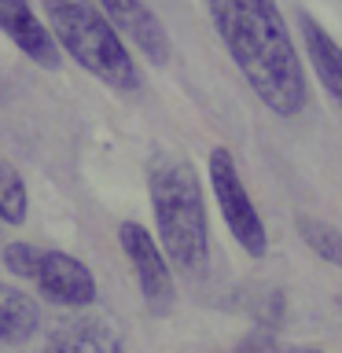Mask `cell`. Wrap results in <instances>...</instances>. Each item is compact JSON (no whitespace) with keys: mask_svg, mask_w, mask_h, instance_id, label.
I'll use <instances>...</instances> for the list:
<instances>
[{"mask_svg":"<svg viewBox=\"0 0 342 353\" xmlns=\"http://www.w3.org/2000/svg\"><path fill=\"white\" fill-rule=\"evenodd\" d=\"M210 19L250 92L276 118H298L309 103L305 74L276 0H206Z\"/></svg>","mask_w":342,"mask_h":353,"instance_id":"obj_1","label":"cell"},{"mask_svg":"<svg viewBox=\"0 0 342 353\" xmlns=\"http://www.w3.org/2000/svg\"><path fill=\"white\" fill-rule=\"evenodd\" d=\"M148 195L154 210V228L162 239V254L177 269L199 276L210 261V221L192 162L159 154L148 170Z\"/></svg>","mask_w":342,"mask_h":353,"instance_id":"obj_2","label":"cell"},{"mask_svg":"<svg viewBox=\"0 0 342 353\" xmlns=\"http://www.w3.org/2000/svg\"><path fill=\"white\" fill-rule=\"evenodd\" d=\"M44 19L59 52H66L92 77H99L114 92L140 88L137 63L96 0H44Z\"/></svg>","mask_w":342,"mask_h":353,"instance_id":"obj_3","label":"cell"},{"mask_svg":"<svg viewBox=\"0 0 342 353\" xmlns=\"http://www.w3.org/2000/svg\"><path fill=\"white\" fill-rule=\"evenodd\" d=\"M4 265L22 280H33L52 302L59 305H92L96 302V280L85 261L63 250H41L33 243H8Z\"/></svg>","mask_w":342,"mask_h":353,"instance_id":"obj_4","label":"cell"},{"mask_svg":"<svg viewBox=\"0 0 342 353\" xmlns=\"http://www.w3.org/2000/svg\"><path fill=\"white\" fill-rule=\"evenodd\" d=\"M206 173H210V188H214V199L221 206V217H225L232 239H236L250 258H265V250H269V232H265V221L258 214V206H254L247 184H243L232 151L228 148L210 151Z\"/></svg>","mask_w":342,"mask_h":353,"instance_id":"obj_5","label":"cell"},{"mask_svg":"<svg viewBox=\"0 0 342 353\" xmlns=\"http://www.w3.org/2000/svg\"><path fill=\"white\" fill-rule=\"evenodd\" d=\"M118 243H121V250H125L132 272H137L140 294L148 298V305L159 309V313L170 309L173 305V272H170V261H165L159 239H154L140 221H121Z\"/></svg>","mask_w":342,"mask_h":353,"instance_id":"obj_6","label":"cell"},{"mask_svg":"<svg viewBox=\"0 0 342 353\" xmlns=\"http://www.w3.org/2000/svg\"><path fill=\"white\" fill-rule=\"evenodd\" d=\"M96 4L103 8V15L110 19L121 41H132L151 63H170V33L143 0H96Z\"/></svg>","mask_w":342,"mask_h":353,"instance_id":"obj_7","label":"cell"},{"mask_svg":"<svg viewBox=\"0 0 342 353\" xmlns=\"http://www.w3.org/2000/svg\"><path fill=\"white\" fill-rule=\"evenodd\" d=\"M0 30L8 33L22 55H30V63L44 66V70L59 66V44L52 41L48 26L37 19L30 0H0Z\"/></svg>","mask_w":342,"mask_h":353,"instance_id":"obj_8","label":"cell"},{"mask_svg":"<svg viewBox=\"0 0 342 353\" xmlns=\"http://www.w3.org/2000/svg\"><path fill=\"white\" fill-rule=\"evenodd\" d=\"M298 30H302V41H305V52H309V63H313V74L320 77L324 92L335 99V107L342 110V48L331 33L320 26L313 15H298Z\"/></svg>","mask_w":342,"mask_h":353,"instance_id":"obj_9","label":"cell"},{"mask_svg":"<svg viewBox=\"0 0 342 353\" xmlns=\"http://www.w3.org/2000/svg\"><path fill=\"white\" fill-rule=\"evenodd\" d=\"M44 353H121V342L99 320H74L48 339Z\"/></svg>","mask_w":342,"mask_h":353,"instance_id":"obj_10","label":"cell"},{"mask_svg":"<svg viewBox=\"0 0 342 353\" xmlns=\"http://www.w3.org/2000/svg\"><path fill=\"white\" fill-rule=\"evenodd\" d=\"M37 324H41V313L30 302V294L0 283V342L4 346H22V342L37 335Z\"/></svg>","mask_w":342,"mask_h":353,"instance_id":"obj_11","label":"cell"},{"mask_svg":"<svg viewBox=\"0 0 342 353\" xmlns=\"http://www.w3.org/2000/svg\"><path fill=\"white\" fill-rule=\"evenodd\" d=\"M294 228H298L302 243L316 254V258H324L328 265L342 269V232H339L335 225H328V221H316V217H298Z\"/></svg>","mask_w":342,"mask_h":353,"instance_id":"obj_12","label":"cell"},{"mask_svg":"<svg viewBox=\"0 0 342 353\" xmlns=\"http://www.w3.org/2000/svg\"><path fill=\"white\" fill-rule=\"evenodd\" d=\"M26 214H30L26 184H22V176H19L15 165L0 154V221H8V225H22Z\"/></svg>","mask_w":342,"mask_h":353,"instance_id":"obj_13","label":"cell"},{"mask_svg":"<svg viewBox=\"0 0 342 353\" xmlns=\"http://www.w3.org/2000/svg\"><path fill=\"white\" fill-rule=\"evenodd\" d=\"M272 353H324V350H313V346H276Z\"/></svg>","mask_w":342,"mask_h":353,"instance_id":"obj_14","label":"cell"},{"mask_svg":"<svg viewBox=\"0 0 342 353\" xmlns=\"http://www.w3.org/2000/svg\"><path fill=\"white\" fill-rule=\"evenodd\" d=\"M339 305H342V298H339Z\"/></svg>","mask_w":342,"mask_h":353,"instance_id":"obj_15","label":"cell"}]
</instances>
